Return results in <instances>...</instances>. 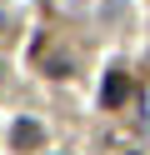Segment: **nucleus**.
Here are the masks:
<instances>
[{
  "mask_svg": "<svg viewBox=\"0 0 150 155\" xmlns=\"http://www.w3.org/2000/svg\"><path fill=\"white\" fill-rule=\"evenodd\" d=\"M125 100H130V75L125 70H110L105 85H100V105H105V110H120Z\"/></svg>",
  "mask_w": 150,
  "mask_h": 155,
  "instance_id": "obj_1",
  "label": "nucleus"
},
{
  "mask_svg": "<svg viewBox=\"0 0 150 155\" xmlns=\"http://www.w3.org/2000/svg\"><path fill=\"white\" fill-rule=\"evenodd\" d=\"M45 140V130H40V120H15V145L20 150H30V145Z\"/></svg>",
  "mask_w": 150,
  "mask_h": 155,
  "instance_id": "obj_2",
  "label": "nucleus"
},
{
  "mask_svg": "<svg viewBox=\"0 0 150 155\" xmlns=\"http://www.w3.org/2000/svg\"><path fill=\"white\" fill-rule=\"evenodd\" d=\"M35 55L45 60V75H70V60H65V55H50V45H45V40L35 45Z\"/></svg>",
  "mask_w": 150,
  "mask_h": 155,
  "instance_id": "obj_3",
  "label": "nucleus"
}]
</instances>
